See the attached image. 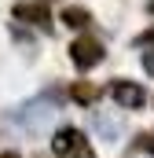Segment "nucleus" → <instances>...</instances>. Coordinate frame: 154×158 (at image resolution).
I'll return each mask as SVG.
<instances>
[{"label":"nucleus","instance_id":"obj_1","mask_svg":"<svg viewBox=\"0 0 154 158\" xmlns=\"http://www.w3.org/2000/svg\"><path fill=\"white\" fill-rule=\"evenodd\" d=\"M55 103H48V99H33V103H22L18 110H15V125H22L26 132H44V125H51L55 121Z\"/></svg>","mask_w":154,"mask_h":158},{"label":"nucleus","instance_id":"obj_2","mask_svg":"<svg viewBox=\"0 0 154 158\" xmlns=\"http://www.w3.org/2000/svg\"><path fill=\"white\" fill-rule=\"evenodd\" d=\"M51 151L59 158H95L88 151V140H84L77 129H59L55 140H51Z\"/></svg>","mask_w":154,"mask_h":158},{"label":"nucleus","instance_id":"obj_3","mask_svg":"<svg viewBox=\"0 0 154 158\" xmlns=\"http://www.w3.org/2000/svg\"><path fill=\"white\" fill-rule=\"evenodd\" d=\"M70 59H74L77 70H92L95 63H103V44L95 37H77L70 44Z\"/></svg>","mask_w":154,"mask_h":158},{"label":"nucleus","instance_id":"obj_4","mask_svg":"<svg viewBox=\"0 0 154 158\" xmlns=\"http://www.w3.org/2000/svg\"><path fill=\"white\" fill-rule=\"evenodd\" d=\"M92 129H95L107 143H117V140H121V132H125L121 118H114L110 110H95V114H92Z\"/></svg>","mask_w":154,"mask_h":158},{"label":"nucleus","instance_id":"obj_5","mask_svg":"<svg viewBox=\"0 0 154 158\" xmlns=\"http://www.w3.org/2000/svg\"><path fill=\"white\" fill-rule=\"evenodd\" d=\"M114 99L125 107V110H136V107H143L147 103V92L140 88V85H132V81H114Z\"/></svg>","mask_w":154,"mask_h":158},{"label":"nucleus","instance_id":"obj_6","mask_svg":"<svg viewBox=\"0 0 154 158\" xmlns=\"http://www.w3.org/2000/svg\"><path fill=\"white\" fill-rule=\"evenodd\" d=\"M18 22H30V26H48L51 19H48V7L44 4H33V0H26V4H15V11H11Z\"/></svg>","mask_w":154,"mask_h":158},{"label":"nucleus","instance_id":"obj_7","mask_svg":"<svg viewBox=\"0 0 154 158\" xmlns=\"http://www.w3.org/2000/svg\"><path fill=\"white\" fill-rule=\"evenodd\" d=\"M70 96H74L77 103H84V107H88V103H95V99H99V88H95V85H88V81H77L74 88H70Z\"/></svg>","mask_w":154,"mask_h":158},{"label":"nucleus","instance_id":"obj_8","mask_svg":"<svg viewBox=\"0 0 154 158\" xmlns=\"http://www.w3.org/2000/svg\"><path fill=\"white\" fill-rule=\"evenodd\" d=\"M63 22H66L70 30H84V26L92 22V15H88L84 7H66V11H63Z\"/></svg>","mask_w":154,"mask_h":158},{"label":"nucleus","instance_id":"obj_9","mask_svg":"<svg viewBox=\"0 0 154 158\" xmlns=\"http://www.w3.org/2000/svg\"><path fill=\"white\" fill-rule=\"evenodd\" d=\"M143 70L154 77V48H151V52H143Z\"/></svg>","mask_w":154,"mask_h":158},{"label":"nucleus","instance_id":"obj_10","mask_svg":"<svg viewBox=\"0 0 154 158\" xmlns=\"http://www.w3.org/2000/svg\"><path fill=\"white\" fill-rule=\"evenodd\" d=\"M140 147L143 151H154V136H140Z\"/></svg>","mask_w":154,"mask_h":158},{"label":"nucleus","instance_id":"obj_11","mask_svg":"<svg viewBox=\"0 0 154 158\" xmlns=\"http://www.w3.org/2000/svg\"><path fill=\"white\" fill-rule=\"evenodd\" d=\"M140 40H143V44H147V40H154V30H147V33H143Z\"/></svg>","mask_w":154,"mask_h":158},{"label":"nucleus","instance_id":"obj_12","mask_svg":"<svg viewBox=\"0 0 154 158\" xmlns=\"http://www.w3.org/2000/svg\"><path fill=\"white\" fill-rule=\"evenodd\" d=\"M0 158H18V155H15V151H4V155H0Z\"/></svg>","mask_w":154,"mask_h":158},{"label":"nucleus","instance_id":"obj_13","mask_svg":"<svg viewBox=\"0 0 154 158\" xmlns=\"http://www.w3.org/2000/svg\"><path fill=\"white\" fill-rule=\"evenodd\" d=\"M147 11H151V15H154V0H151V4H147Z\"/></svg>","mask_w":154,"mask_h":158}]
</instances>
